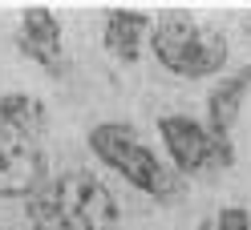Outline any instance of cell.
Returning a JSON list of instances; mask_svg holds the SVG:
<instances>
[{"mask_svg":"<svg viewBox=\"0 0 251 230\" xmlns=\"http://www.w3.org/2000/svg\"><path fill=\"white\" fill-rule=\"evenodd\" d=\"M150 53L158 65L186 81H202L227 69L231 44L223 33L202 28L191 8H162L150 17Z\"/></svg>","mask_w":251,"mask_h":230,"instance_id":"cell-2","label":"cell"},{"mask_svg":"<svg viewBox=\"0 0 251 230\" xmlns=\"http://www.w3.org/2000/svg\"><path fill=\"white\" fill-rule=\"evenodd\" d=\"M211 230H251V214L243 206H223V210L215 214Z\"/></svg>","mask_w":251,"mask_h":230,"instance_id":"cell-10","label":"cell"},{"mask_svg":"<svg viewBox=\"0 0 251 230\" xmlns=\"http://www.w3.org/2000/svg\"><path fill=\"white\" fill-rule=\"evenodd\" d=\"M150 37V17L138 8H114L105 17V33H101V44L105 53L122 61V65H134L142 57V41Z\"/></svg>","mask_w":251,"mask_h":230,"instance_id":"cell-9","label":"cell"},{"mask_svg":"<svg viewBox=\"0 0 251 230\" xmlns=\"http://www.w3.org/2000/svg\"><path fill=\"white\" fill-rule=\"evenodd\" d=\"M25 210L37 230H114L122 218L109 186L85 170L45 178L25 198Z\"/></svg>","mask_w":251,"mask_h":230,"instance_id":"cell-1","label":"cell"},{"mask_svg":"<svg viewBox=\"0 0 251 230\" xmlns=\"http://www.w3.org/2000/svg\"><path fill=\"white\" fill-rule=\"evenodd\" d=\"M45 178H49V166H45L41 146L0 137V198H21L25 202Z\"/></svg>","mask_w":251,"mask_h":230,"instance_id":"cell-6","label":"cell"},{"mask_svg":"<svg viewBox=\"0 0 251 230\" xmlns=\"http://www.w3.org/2000/svg\"><path fill=\"white\" fill-rule=\"evenodd\" d=\"M45 129H49V109L33 93H0V137L12 142L41 146Z\"/></svg>","mask_w":251,"mask_h":230,"instance_id":"cell-8","label":"cell"},{"mask_svg":"<svg viewBox=\"0 0 251 230\" xmlns=\"http://www.w3.org/2000/svg\"><path fill=\"white\" fill-rule=\"evenodd\" d=\"M158 133H162V146H166V158H170L175 174L215 178V174L231 170V162H235V146L215 142L207 133V125L191 113H162Z\"/></svg>","mask_w":251,"mask_h":230,"instance_id":"cell-4","label":"cell"},{"mask_svg":"<svg viewBox=\"0 0 251 230\" xmlns=\"http://www.w3.org/2000/svg\"><path fill=\"white\" fill-rule=\"evenodd\" d=\"M251 93V65H243L239 73L223 77L219 85H211V97H207V133L223 146H235V121L243 113V101Z\"/></svg>","mask_w":251,"mask_h":230,"instance_id":"cell-7","label":"cell"},{"mask_svg":"<svg viewBox=\"0 0 251 230\" xmlns=\"http://www.w3.org/2000/svg\"><path fill=\"white\" fill-rule=\"evenodd\" d=\"M247 24H251V17H247Z\"/></svg>","mask_w":251,"mask_h":230,"instance_id":"cell-12","label":"cell"},{"mask_svg":"<svg viewBox=\"0 0 251 230\" xmlns=\"http://www.w3.org/2000/svg\"><path fill=\"white\" fill-rule=\"evenodd\" d=\"M89 149H93L98 162H105L114 174H122L134 190L158 198V202H175L182 194L178 174L166 162H158V153L134 133L130 121H101V125H93L89 129Z\"/></svg>","mask_w":251,"mask_h":230,"instance_id":"cell-3","label":"cell"},{"mask_svg":"<svg viewBox=\"0 0 251 230\" xmlns=\"http://www.w3.org/2000/svg\"><path fill=\"white\" fill-rule=\"evenodd\" d=\"M17 53H25L33 65H41L49 77H65L69 73L65 33H61V17H57L53 8H25L21 12Z\"/></svg>","mask_w":251,"mask_h":230,"instance_id":"cell-5","label":"cell"},{"mask_svg":"<svg viewBox=\"0 0 251 230\" xmlns=\"http://www.w3.org/2000/svg\"><path fill=\"white\" fill-rule=\"evenodd\" d=\"M199 230H211V222H202V226H199Z\"/></svg>","mask_w":251,"mask_h":230,"instance_id":"cell-11","label":"cell"}]
</instances>
